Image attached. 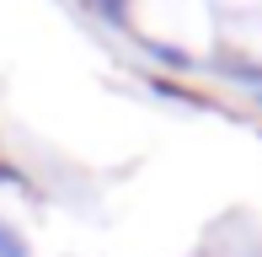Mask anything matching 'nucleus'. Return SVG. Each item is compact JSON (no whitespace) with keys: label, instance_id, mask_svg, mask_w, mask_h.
Instances as JSON below:
<instances>
[{"label":"nucleus","instance_id":"f257e3e1","mask_svg":"<svg viewBox=\"0 0 262 257\" xmlns=\"http://www.w3.org/2000/svg\"><path fill=\"white\" fill-rule=\"evenodd\" d=\"M0 257H32V247H27V236H21L11 220H0Z\"/></svg>","mask_w":262,"mask_h":257},{"label":"nucleus","instance_id":"f03ea898","mask_svg":"<svg viewBox=\"0 0 262 257\" xmlns=\"http://www.w3.org/2000/svg\"><path fill=\"white\" fill-rule=\"evenodd\" d=\"M91 11L107 16L113 27H128V0H91Z\"/></svg>","mask_w":262,"mask_h":257},{"label":"nucleus","instance_id":"7ed1b4c3","mask_svg":"<svg viewBox=\"0 0 262 257\" xmlns=\"http://www.w3.org/2000/svg\"><path fill=\"white\" fill-rule=\"evenodd\" d=\"M257 102H262V91H257Z\"/></svg>","mask_w":262,"mask_h":257}]
</instances>
